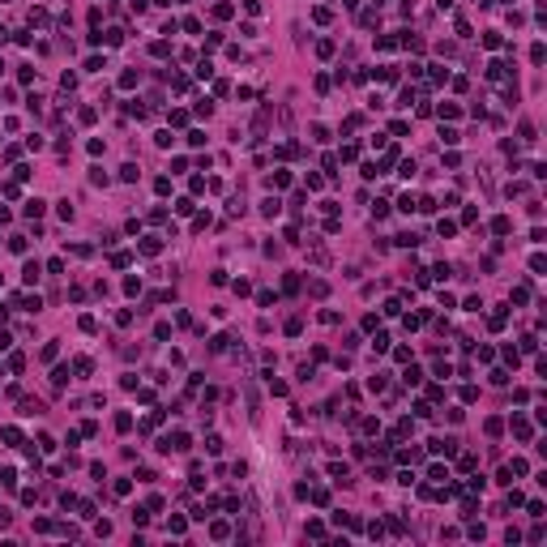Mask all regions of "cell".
<instances>
[{"label": "cell", "mask_w": 547, "mask_h": 547, "mask_svg": "<svg viewBox=\"0 0 547 547\" xmlns=\"http://www.w3.org/2000/svg\"><path fill=\"white\" fill-rule=\"evenodd\" d=\"M94 116H98L94 107H81V111H77V120H81V124H94Z\"/></svg>", "instance_id": "cell-28"}, {"label": "cell", "mask_w": 547, "mask_h": 547, "mask_svg": "<svg viewBox=\"0 0 547 547\" xmlns=\"http://www.w3.org/2000/svg\"><path fill=\"white\" fill-rule=\"evenodd\" d=\"M530 60H534V64H543V60H547V47H543V43H534V47H530Z\"/></svg>", "instance_id": "cell-20"}, {"label": "cell", "mask_w": 547, "mask_h": 547, "mask_svg": "<svg viewBox=\"0 0 547 547\" xmlns=\"http://www.w3.org/2000/svg\"><path fill=\"white\" fill-rule=\"evenodd\" d=\"M402 381H406V385H419L423 372H419V368H406V372H402Z\"/></svg>", "instance_id": "cell-22"}, {"label": "cell", "mask_w": 547, "mask_h": 547, "mask_svg": "<svg viewBox=\"0 0 547 547\" xmlns=\"http://www.w3.org/2000/svg\"><path fill=\"white\" fill-rule=\"evenodd\" d=\"M39 269H43L39 261H26V269H22V278H26V282L34 286V282H39Z\"/></svg>", "instance_id": "cell-6"}, {"label": "cell", "mask_w": 547, "mask_h": 547, "mask_svg": "<svg viewBox=\"0 0 547 547\" xmlns=\"http://www.w3.org/2000/svg\"><path fill=\"white\" fill-rule=\"evenodd\" d=\"M457 116H462V111H457L453 103H440V120H457Z\"/></svg>", "instance_id": "cell-14"}, {"label": "cell", "mask_w": 547, "mask_h": 547, "mask_svg": "<svg viewBox=\"0 0 547 547\" xmlns=\"http://www.w3.org/2000/svg\"><path fill=\"white\" fill-rule=\"evenodd\" d=\"M231 13H235V9H231V4H227V0H222V4H214V17H218V22H227V17H231Z\"/></svg>", "instance_id": "cell-16"}, {"label": "cell", "mask_w": 547, "mask_h": 547, "mask_svg": "<svg viewBox=\"0 0 547 547\" xmlns=\"http://www.w3.org/2000/svg\"><path fill=\"white\" fill-rule=\"evenodd\" d=\"M312 22H321V26H325V22H333V13H329L325 4H321V9H312Z\"/></svg>", "instance_id": "cell-21"}, {"label": "cell", "mask_w": 547, "mask_h": 547, "mask_svg": "<svg viewBox=\"0 0 547 547\" xmlns=\"http://www.w3.org/2000/svg\"><path fill=\"white\" fill-rule=\"evenodd\" d=\"M137 81H141V73H137V69H128V73H120V86H124V90H133Z\"/></svg>", "instance_id": "cell-7"}, {"label": "cell", "mask_w": 547, "mask_h": 547, "mask_svg": "<svg viewBox=\"0 0 547 547\" xmlns=\"http://www.w3.org/2000/svg\"><path fill=\"white\" fill-rule=\"evenodd\" d=\"M428 479H432V483H445V479H449V470H445V466H432V470H428Z\"/></svg>", "instance_id": "cell-15"}, {"label": "cell", "mask_w": 547, "mask_h": 547, "mask_svg": "<svg viewBox=\"0 0 547 547\" xmlns=\"http://www.w3.org/2000/svg\"><path fill=\"white\" fill-rule=\"evenodd\" d=\"M133 428V415H116V432H128Z\"/></svg>", "instance_id": "cell-24"}, {"label": "cell", "mask_w": 547, "mask_h": 547, "mask_svg": "<svg viewBox=\"0 0 547 547\" xmlns=\"http://www.w3.org/2000/svg\"><path fill=\"white\" fill-rule=\"evenodd\" d=\"M492 231H496V235H509V231H513V222H509V218H496V222H492Z\"/></svg>", "instance_id": "cell-19"}, {"label": "cell", "mask_w": 547, "mask_h": 547, "mask_svg": "<svg viewBox=\"0 0 547 547\" xmlns=\"http://www.w3.org/2000/svg\"><path fill=\"white\" fill-rule=\"evenodd\" d=\"M504 77H509V69H504L500 60H492V64H487V81H504Z\"/></svg>", "instance_id": "cell-3"}, {"label": "cell", "mask_w": 547, "mask_h": 547, "mask_svg": "<svg viewBox=\"0 0 547 547\" xmlns=\"http://www.w3.org/2000/svg\"><path fill=\"white\" fill-rule=\"evenodd\" d=\"M504 321H509V312H504V308H500V312H492V316H487V325H492V329H504Z\"/></svg>", "instance_id": "cell-13"}, {"label": "cell", "mask_w": 547, "mask_h": 547, "mask_svg": "<svg viewBox=\"0 0 547 547\" xmlns=\"http://www.w3.org/2000/svg\"><path fill=\"white\" fill-rule=\"evenodd\" d=\"M286 184H291V175H286V171H274V175H269V188H286Z\"/></svg>", "instance_id": "cell-12"}, {"label": "cell", "mask_w": 547, "mask_h": 547, "mask_svg": "<svg viewBox=\"0 0 547 547\" xmlns=\"http://www.w3.org/2000/svg\"><path fill=\"white\" fill-rule=\"evenodd\" d=\"M278 210H282V201H278V197H265V201H261V214H265V218H274Z\"/></svg>", "instance_id": "cell-5"}, {"label": "cell", "mask_w": 547, "mask_h": 547, "mask_svg": "<svg viewBox=\"0 0 547 547\" xmlns=\"http://www.w3.org/2000/svg\"><path fill=\"white\" fill-rule=\"evenodd\" d=\"M398 210H406V214H410V210H415V197H410V192H402V197H398Z\"/></svg>", "instance_id": "cell-29"}, {"label": "cell", "mask_w": 547, "mask_h": 547, "mask_svg": "<svg viewBox=\"0 0 547 547\" xmlns=\"http://www.w3.org/2000/svg\"><path fill=\"white\" fill-rule=\"evenodd\" d=\"M500 43H504V39H500V34H496V30H487V34H483V47H487V51H496V47H500Z\"/></svg>", "instance_id": "cell-11"}, {"label": "cell", "mask_w": 547, "mask_h": 547, "mask_svg": "<svg viewBox=\"0 0 547 547\" xmlns=\"http://www.w3.org/2000/svg\"><path fill=\"white\" fill-rule=\"evenodd\" d=\"M167 530H171V534H184L188 522H184V517H171V522H167Z\"/></svg>", "instance_id": "cell-18"}, {"label": "cell", "mask_w": 547, "mask_h": 547, "mask_svg": "<svg viewBox=\"0 0 547 547\" xmlns=\"http://www.w3.org/2000/svg\"><path fill=\"white\" fill-rule=\"evenodd\" d=\"M141 252H145V257H158V252H163V239H158V235H145V239H141Z\"/></svg>", "instance_id": "cell-2"}, {"label": "cell", "mask_w": 547, "mask_h": 547, "mask_svg": "<svg viewBox=\"0 0 547 547\" xmlns=\"http://www.w3.org/2000/svg\"><path fill=\"white\" fill-rule=\"evenodd\" d=\"M308 496H312V504H329V492H325V487H316V492H308Z\"/></svg>", "instance_id": "cell-31"}, {"label": "cell", "mask_w": 547, "mask_h": 547, "mask_svg": "<svg viewBox=\"0 0 547 547\" xmlns=\"http://www.w3.org/2000/svg\"><path fill=\"white\" fill-rule=\"evenodd\" d=\"M308 539H325V526H321V522H308Z\"/></svg>", "instance_id": "cell-27"}, {"label": "cell", "mask_w": 547, "mask_h": 547, "mask_svg": "<svg viewBox=\"0 0 547 547\" xmlns=\"http://www.w3.org/2000/svg\"><path fill=\"white\" fill-rule=\"evenodd\" d=\"M210 534H214V539H227L231 530H227V522H214V526H210Z\"/></svg>", "instance_id": "cell-30"}, {"label": "cell", "mask_w": 547, "mask_h": 547, "mask_svg": "<svg viewBox=\"0 0 547 547\" xmlns=\"http://www.w3.org/2000/svg\"><path fill=\"white\" fill-rule=\"evenodd\" d=\"M376 47H381V51H393V47H398V39H393V34H381V39H376Z\"/></svg>", "instance_id": "cell-17"}, {"label": "cell", "mask_w": 547, "mask_h": 547, "mask_svg": "<svg viewBox=\"0 0 547 547\" xmlns=\"http://www.w3.org/2000/svg\"><path fill=\"white\" fill-rule=\"evenodd\" d=\"M286 333H291V338H295V333H304V321H299V316H291V321H286Z\"/></svg>", "instance_id": "cell-23"}, {"label": "cell", "mask_w": 547, "mask_h": 547, "mask_svg": "<svg viewBox=\"0 0 547 547\" xmlns=\"http://www.w3.org/2000/svg\"><path fill=\"white\" fill-rule=\"evenodd\" d=\"M513 432H517V440H530V436H534V428H530L526 419H513Z\"/></svg>", "instance_id": "cell-4"}, {"label": "cell", "mask_w": 547, "mask_h": 547, "mask_svg": "<svg viewBox=\"0 0 547 547\" xmlns=\"http://www.w3.org/2000/svg\"><path fill=\"white\" fill-rule=\"evenodd\" d=\"M329 475H333L338 483H346V475H351V470H346V466H338V462H333V466H329Z\"/></svg>", "instance_id": "cell-26"}, {"label": "cell", "mask_w": 547, "mask_h": 547, "mask_svg": "<svg viewBox=\"0 0 547 547\" xmlns=\"http://www.w3.org/2000/svg\"><path fill=\"white\" fill-rule=\"evenodd\" d=\"M51 385H56V389H64V385H69V368H56V372H51Z\"/></svg>", "instance_id": "cell-10"}, {"label": "cell", "mask_w": 547, "mask_h": 547, "mask_svg": "<svg viewBox=\"0 0 547 547\" xmlns=\"http://www.w3.org/2000/svg\"><path fill=\"white\" fill-rule=\"evenodd\" d=\"M440 141H445V145H457V141H462V133H457V128H440Z\"/></svg>", "instance_id": "cell-9"}, {"label": "cell", "mask_w": 547, "mask_h": 547, "mask_svg": "<svg viewBox=\"0 0 547 547\" xmlns=\"http://www.w3.org/2000/svg\"><path fill=\"white\" fill-rule=\"evenodd\" d=\"M428 453H445V457H453V453H457V440H453V436H449V440L436 436L432 445H428Z\"/></svg>", "instance_id": "cell-1"}, {"label": "cell", "mask_w": 547, "mask_h": 547, "mask_svg": "<svg viewBox=\"0 0 547 547\" xmlns=\"http://www.w3.org/2000/svg\"><path fill=\"white\" fill-rule=\"evenodd\" d=\"M22 214H26V218H39V214H43V201H39V197H34V201H26V210H22Z\"/></svg>", "instance_id": "cell-8"}, {"label": "cell", "mask_w": 547, "mask_h": 547, "mask_svg": "<svg viewBox=\"0 0 547 547\" xmlns=\"http://www.w3.org/2000/svg\"><path fill=\"white\" fill-rule=\"evenodd\" d=\"M205 449H210V453H222V436H205Z\"/></svg>", "instance_id": "cell-25"}]
</instances>
